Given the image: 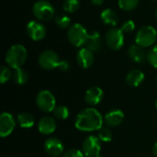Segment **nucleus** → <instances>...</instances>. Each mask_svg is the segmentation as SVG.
<instances>
[{
  "instance_id": "nucleus-38",
  "label": "nucleus",
  "mask_w": 157,
  "mask_h": 157,
  "mask_svg": "<svg viewBox=\"0 0 157 157\" xmlns=\"http://www.w3.org/2000/svg\"><path fill=\"white\" fill-rule=\"evenodd\" d=\"M155 79H156V83H157V75H156V78H155Z\"/></svg>"
},
{
  "instance_id": "nucleus-21",
  "label": "nucleus",
  "mask_w": 157,
  "mask_h": 157,
  "mask_svg": "<svg viewBox=\"0 0 157 157\" xmlns=\"http://www.w3.org/2000/svg\"><path fill=\"white\" fill-rule=\"evenodd\" d=\"M17 121L19 124V126L23 129H30L34 126L35 123L33 115L29 112L19 113L17 117Z\"/></svg>"
},
{
  "instance_id": "nucleus-31",
  "label": "nucleus",
  "mask_w": 157,
  "mask_h": 157,
  "mask_svg": "<svg viewBox=\"0 0 157 157\" xmlns=\"http://www.w3.org/2000/svg\"><path fill=\"white\" fill-rule=\"evenodd\" d=\"M62 157H86L85 155L83 154L82 151L78 150V149H70L67 150Z\"/></svg>"
},
{
  "instance_id": "nucleus-4",
  "label": "nucleus",
  "mask_w": 157,
  "mask_h": 157,
  "mask_svg": "<svg viewBox=\"0 0 157 157\" xmlns=\"http://www.w3.org/2000/svg\"><path fill=\"white\" fill-rule=\"evenodd\" d=\"M32 11L35 17L40 21H49L53 17L55 14L53 6L46 0H39L35 2L32 7Z\"/></svg>"
},
{
  "instance_id": "nucleus-11",
  "label": "nucleus",
  "mask_w": 157,
  "mask_h": 157,
  "mask_svg": "<svg viewBox=\"0 0 157 157\" xmlns=\"http://www.w3.org/2000/svg\"><path fill=\"white\" fill-rule=\"evenodd\" d=\"M16 127L14 117L9 112H3L0 116V136L6 138L9 136Z\"/></svg>"
},
{
  "instance_id": "nucleus-6",
  "label": "nucleus",
  "mask_w": 157,
  "mask_h": 157,
  "mask_svg": "<svg viewBox=\"0 0 157 157\" xmlns=\"http://www.w3.org/2000/svg\"><path fill=\"white\" fill-rule=\"evenodd\" d=\"M36 104L43 112H52L56 107V99L49 90H41L36 97Z\"/></svg>"
},
{
  "instance_id": "nucleus-2",
  "label": "nucleus",
  "mask_w": 157,
  "mask_h": 157,
  "mask_svg": "<svg viewBox=\"0 0 157 157\" xmlns=\"http://www.w3.org/2000/svg\"><path fill=\"white\" fill-rule=\"evenodd\" d=\"M28 57L27 49L21 44L12 45L6 53V63L13 69L20 68L26 63Z\"/></svg>"
},
{
  "instance_id": "nucleus-24",
  "label": "nucleus",
  "mask_w": 157,
  "mask_h": 157,
  "mask_svg": "<svg viewBox=\"0 0 157 157\" xmlns=\"http://www.w3.org/2000/svg\"><path fill=\"white\" fill-rule=\"evenodd\" d=\"M140 3V0H119L118 4L121 9L124 11H132Z\"/></svg>"
},
{
  "instance_id": "nucleus-14",
  "label": "nucleus",
  "mask_w": 157,
  "mask_h": 157,
  "mask_svg": "<svg viewBox=\"0 0 157 157\" xmlns=\"http://www.w3.org/2000/svg\"><path fill=\"white\" fill-rule=\"evenodd\" d=\"M104 98V92L99 86H92L86 91L85 100L89 106H96L99 104Z\"/></svg>"
},
{
  "instance_id": "nucleus-5",
  "label": "nucleus",
  "mask_w": 157,
  "mask_h": 157,
  "mask_svg": "<svg viewBox=\"0 0 157 157\" xmlns=\"http://www.w3.org/2000/svg\"><path fill=\"white\" fill-rule=\"evenodd\" d=\"M157 40L156 29L152 26H144L141 28L135 36L136 44L146 48L152 46Z\"/></svg>"
},
{
  "instance_id": "nucleus-8",
  "label": "nucleus",
  "mask_w": 157,
  "mask_h": 157,
  "mask_svg": "<svg viewBox=\"0 0 157 157\" xmlns=\"http://www.w3.org/2000/svg\"><path fill=\"white\" fill-rule=\"evenodd\" d=\"M39 65L44 70H52L54 68H58L61 59L59 55L51 50H47L42 52L38 59Z\"/></svg>"
},
{
  "instance_id": "nucleus-25",
  "label": "nucleus",
  "mask_w": 157,
  "mask_h": 157,
  "mask_svg": "<svg viewBox=\"0 0 157 157\" xmlns=\"http://www.w3.org/2000/svg\"><path fill=\"white\" fill-rule=\"evenodd\" d=\"M80 6L79 0H65L63 5V8L64 11L68 13H74L75 12Z\"/></svg>"
},
{
  "instance_id": "nucleus-20",
  "label": "nucleus",
  "mask_w": 157,
  "mask_h": 157,
  "mask_svg": "<svg viewBox=\"0 0 157 157\" xmlns=\"http://www.w3.org/2000/svg\"><path fill=\"white\" fill-rule=\"evenodd\" d=\"M100 17L103 23L109 27H115L119 21L118 14L110 8H106L105 10H103L100 14Z\"/></svg>"
},
{
  "instance_id": "nucleus-13",
  "label": "nucleus",
  "mask_w": 157,
  "mask_h": 157,
  "mask_svg": "<svg viewBox=\"0 0 157 157\" xmlns=\"http://www.w3.org/2000/svg\"><path fill=\"white\" fill-rule=\"evenodd\" d=\"M95 61V56L92 51L88 50L87 48H81L76 54V62L78 65L84 69L89 68L92 66Z\"/></svg>"
},
{
  "instance_id": "nucleus-3",
  "label": "nucleus",
  "mask_w": 157,
  "mask_h": 157,
  "mask_svg": "<svg viewBox=\"0 0 157 157\" xmlns=\"http://www.w3.org/2000/svg\"><path fill=\"white\" fill-rule=\"evenodd\" d=\"M88 33L86 28L79 24L75 23L71 25L67 30V38L69 42L75 47H82L86 44Z\"/></svg>"
},
{
  "instance_id": "nucleus-12",
  "label": "nucleus",
  "mask_w": 157,
  "mask_h": 157,
  "mask_svg": "<svg viewBox=\"0 0 157 157\" xmlns=\"http://www.w3.org/2000/svg\"><path fill=\"white\" fill-rule=\"evenodd\" d=\"M44 151L49 156L58 157L63 153L64 146L60 139L51 137L44 143Z\"/></svg>"
},
{
  "instance_id": "nucleus-30",
  "label": "nucleus",
  "mask_w": 157,
  "mask_h": 157,
  "mask_svg": "<svg viewBox=\"0 0 157 157\" xmlns=\"http://www.w3.org/2000/svg\"><path fill=\"white\" fill-rule=\"evenodd\" d=\"M134 29H135V23L131 19L123 22L122 26L121 28V29L122 30L123 33H131L134 30Z\"/></svg>"
},
{
  "instance_id": "nucleus-7",
  "label": "nucleus",
  "mask_w": 157,
  "mask_h": 157,
  "mask_svg": "<svg viewBox=\"0 0 157 157\" xmlns=\"http://www.w3.org/2000/svg\"><path fill=\"white\" fill-rule=\"evenodd\" d=\"M101 141L95 135L86 137L82 144V152L86 157H97L100 155Z\"/></svg>"
},
{
  "instance_id": "nucleus-1",
  "label": "nucleus",
  "mask_w": 157,
  "mask_h": 157,
  "mask_svg": "<svg viewBox=\"0 0 157 157\" xmlns=\"http://www.w3.org/2000/svg\"><path fill=\"white\" fill-rule=\"evenodd\" d=\"M75 126L78 131L85 132L99 131L103 126L102 115L95 108L84 109L77 114Z\"/></svg>"
},
{
  "instance_id": "nucleus-18",
  "label": "nucleus",
  "mask_w": 157,
  "mask_h": 157,
  "mask_svg": "<svg viewBox=\"0 0 157 157\" xmlns=\"http://www.w3.org/2000/svg\"><path fill=\"white\" fill-rule=\"evenodd\" d=\"M144 80V74L139 69L131 70L126 75V83L132 87L139 86Z\"/></svg>"
},
{
  "instance_id": "nucleus-36",
  "label": "nucleus",
  "mask_w": 157,
  "mask_h": 157,
  "mask_svg": "<svg viewBox=\"0 0 157 157\" xmlns=\"http://www.w3.org/2000/svg\"><path fill=\"white\" fill-rule=\"evenodd\" d=\"M155 106H156V109H157V99H156V102H155Z\"/></svg>"
},
{
  "instance_id": "nucleus-27",
  "label": "nucleus",
  "mask_w": 157,
  "mask_h": 157,
  "mask_svg": "<svg viewBox=\"0 0 157 157\" xmlns=\"http://www.w3.org/2000/svg\"><path fill=\"white\" fill-rule=\"evenodd\" d=\"M98 137L99 138V140L101 142L104 143H109L112 140V132L109 129V128H101L98 131Z\"/></svg>"
},
{
  "instance_id": "nucleus-29",
  "label": "nucleus",
  "mask_w": 157,
  "mask_h": 157,
  "mask_svg": "<svg viewBox=\"0 0 157 157\" xmlns=\"http://www.w3.org/2000/svg\"><path fill=\"white\" fill-rule=\"evenodd\" d=\"M12 72L10 71V69L6 66L3 65L1 66V70H0V82L1 84H5L6 82H7L11 77H12Z\"/></svg>"
},
{
  "instance_id": "nucleus-32",
  "label": "nucleus",
  "mask_w": 157,
  "mask_h": 157,
  "mask_svg": "<svg viewBox=\"0 0 157 157\" xmlns=\"http://www.w3.org/2000/svg\"><path fill=\"white\" fill-rule=\"evenodd\" d=\"M58 68L63 72L68 71L70 69V63H69V62H67L65 60H61V63H60Z\"/></svg>"
},
{
  "instance_id": "nucleus-35",
  "label": "nucleus",
  "mask_w": 157,
  "mask_h": 157,
  "mask_svg": "<svg viewBox=\"0 0 157 157\" xmlns=\"http://www.w3.org/2000/svg\"><path fill=\"white\" fill-rule=\"evenodd\" d=\"M155 17H156V18H157V8L155 9Z\"/></svg>"
},
{
  "instance_id": "nucleus-22",
  "label": "nucleus",
  "mask_w": 157,
  "mask_h": 157,
  "mask_svg": "<svg viewBox=\"0 0 157 157\" xmlns=\"http://www.w3.org/2000/svg\"><path fill=\"white\" fill-rule=\"evenodd\" d=\"M12 79L17 85H24L29 79V74L22 67L17 68L14 69V72L12 74Z\"/></svg>"
},
{
  "instance_id": "nucleus-39",
  "label": "nucleus",
  "mask_w": 157,
  "mask_h": 157,
  "mask_svg": "<svg viewBox=\"0 0 157 157\" xmlns=\"http://www.w3.org/2000/svg\"><path fill=\"white\" fill-rule=\"evenodd\" d=\"M153 1H157V0H153Z\"/></svg>"
},
{
  "instance_id": "nucleus-33",
  "label": "nucleus",
  "mask_w": 157,
  "mask_h": 157,
  "mask_svg": "<svg viewBox=\"0 0 157 157\" xmlns=\"http://www.w3.org/2000/svg\"><path fill=\"white\" fill-rule=\"evenodd\" d=\"M91 3L95 6H101L104 3V0H91Z\"/></svg>"
},
{
  "instance_id": "nucleus-34",
  "label": "nucleus",
  "mask_w": 157,
  "mask_h": 157,
  "mask_svg": "<svg viewBox=\"0 0 157 157\" xmlns=\"http://www.w3.org/2000/svg\"><path fill=\"white\" fill-rule=\"evenodd\" d=\"M152 152H153V155H155V157H157V143H155L153 146V149H152Z\"/></svg>"
},
{
  "instance_id": "nucleus-26",
  "label": "nucleus",
  "mask_w": 157,
  "mask_h": 157,
  "mask_svg": "<svg viewBox=\"0 0 157 157\" xmlns=\"http://www.w3.org/2000/svg\"><path fill=\"white\" fill-rule=\"evenodd\" d=\"M55 23L61 29H67L70 28L71 18L66 15H59L55 17Z\"/></svg>"
},
{
  "instance_id": "nucleus-15",
  "label": "nucleus",
  "mask_w": 157,
  "mask_h": 157,
  "mask_svg": "<svg viewBox=\"0 0 157 157\" xmlns=\"http://www.w3.org/2000/svg\"><path fill=\"white\" fill-rule=\"evenodd\" d=\"M124 121V113L121 109H112L104 117L105 124L109 128H114L122 123Z\"/></svg>"
},
{
  "instance_id": "nucleus-23",
  "label": "nucleus",
  "mask_w": 157,
  "mask_h": 157,
  "mask_svg": "<svg viewBox=\"0 0 157 157\" xmlns=\"http://www.w3.org/2000/svg\"><path fill=\"white\" fill-rule=\"evenodd\" d=\"M52 112H53L54 118H56L57 120H60V121H64L69 117V109L67 107H65L63 105L56 106Z\"/></svg>"
},
{
  "instance_id": "nucleus-16",
  "label": "nucleus",
  "mask_w": 157,
  "mask_h": 157,
  "mask_svg": "<svg viewBox=\"0 0 157 157\" xmlns=\"http://www.w3.org/2000/svg\"><path fill=\"white\" fill-rule=\"evenodd\" d=\"M56 121L50 116L42 117L38 122V130L43 135H50L56 130Z\"/></svg>"
},
{
  "instance_id": "nucleus-9",
  "label": "nucleus",
  "mask_w": 157,
  "mask_h": 157,
  "mask_svg": "<svg viewBox=\"0 0 157 157\" xmlns=\"http://www.w3.org/2000/svg\"><path fill=\"white\" fill-rule=\"evenodd\" d=\"M105 40L109 48L113 51H118L124 44V33L121 29L112 28L107 32Z\"/></svg>"
},
{
  "instance_id": "nucleus-17",
  "label": "nucleus",
  "mask_w": 157,
  "mask_h": 157,
  "mask_svg": "<svg viewBox=\"0 0 157 157\" xmlns=\"http://www.w3.org/2000/svg\"><path fill=\"white\" fill-rule=\"evenodd\" d=\"M128 55L132 61L137 63H143L147 59V53L144 51V48L138 44H132L130 46Z\"/></svg>"
},
{
  "instance_id": "nucleus-10",
  "label": "nucleus",
  "mask_w": 157,
  "mask_h": 157,
  "mask_svg": "<svg viewBox=\"0 0 157 157\" xmlns=\"http://www.w3.org/2000/svg\"><path fill=\"white\" fill-rule=\"evenodd\" d=\"M26 31L28 36L35 41L41 40L46 36V28L42 23L36 20H31L27 24Z\"/></svg>"
},
{
  "instance_id": "nucleus-37",
  "label": "nucleus",
  "mask_w": 157,
  "mask_h": 157,
  "mask_svg": "<svg viewBox=\"0 0 157 157\" xmlns=\"http://www.w3.org/2000/svg\"><path fill=\"white\" fill-rule=\"evenodd\" d=\"M97 157H103V156H102V155H98V156H97Z\"/></svg>"
},
{
  "instance_id": "nucleus-19",
  "label": "nucleus",
  "mask_w": 157,
  "mask_h": 157,
  "mask_svg": "<svg viewBox=\"0 0 157 157\" xmlns=\"http://www.w3.org/2000/svg\"><path fill=\"white\" fill-rule=\"evenodd\" d=\"M86 48L94 52H98L101 48V36L98 31H93L88 33L86 44Z\"/></svg>"
},
{
  "instance_id": "nucleus-28",
  "label": "nucleus",
  "mask_w": 157,
  "mask_h": 157,
  "mask_svg": "<svg viewBox=\"0 0 157 157\" xmlns=\"http://www.w3.org/2000/svg\"><path fill=\"white\" fill-rule=\"evenodd\" d=\"M147 61L153 67L157 68V44H155L148 51Z\"/></svg>"
}]
</instances>
